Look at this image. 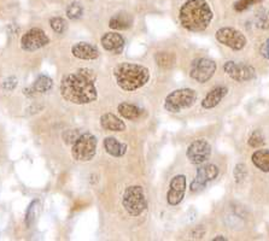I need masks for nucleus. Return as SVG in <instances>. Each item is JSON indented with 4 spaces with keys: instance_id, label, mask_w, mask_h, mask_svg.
I'll use <instances>...</instances> for the list:
<instances>
[{
    "instance_id": "1",
    "label": "nucleus",
    "mask_w": 269,
    "mask_h": 241,
    "mask_svg": "<svg viewBox=\"0 0 269 241\" xmlns=\"http://www.w3.org/2000/svg\"><path fill=\"white\" fill-rule=\"evenodd\" d=\"M95 76L89 69H79L63 77L61 82V93L67 102L85 105L97 101Z\"/></svg>"
},
{
    "instance_id": "2",
    "label": "nucleus",
    "mask_w": 269,
    "mask_h": 241,
    "mask_svg": "<svg viewBox=\"0 0 269 241\" xmlns=\"http://www.w3.org/2000/svg\"><path fill=\"white\" fill-rule=\"evenodd\" d=\"M179 18L188 32L201 33L212 23L214 12L206 0H187L181 6Z\"/></svg>"
},
{
    "instance_id": "3",
    "label": "nucleus",
    "mask_w": 269,
    "mask_h": 241,
    "mask_svg": "<svg viewBox=\"0 0 269 241\" xmlns=\"http://www.w3.org/2000/svg\"><path fill=\"white\" fill-rule=\"evenodd\" d=\"M116 84L123 91L133 92L144 87L150 80L149 69L134 63H121L113 69Z\"/></svg>"
},
{
    "instance_id": "4",
    "label": "nucleus",
    "mask_w": 269,
    "mask_h": 241,
    "mask_svg": "<svg viewBox=\"0 0 269 241\" xmlns=\"http://www.w3.org/2000/svg\"><path fill=\"white\" fill-rule=\"evenodd\" d=\"M197 101V92L191 88H181L171 92L167 95L164 102V109L169 112L178 113L182 110L191 108Z\"/></svg>"
},
{
    "instance_id": "5",
    "label": "nucleus",
    "mask_w": 269,
    "mask_h": 241,
    "mask_svg": "<svg viewBox=\"0 0 269 241\" xmlns=\"http://www.w3.org/2000/svg\"><path fill=\"white\" fill-rule=\"evenodd\" d=\"M122 205L130 216H139L147 208L146 198L141 186H130L123 193Z\"/></svg>"
},
{
    "instance_id": "6",
    "label": "nucleus",
    "mask_w": 269,
    "mask_h": 241,
    "mask_svg": "<svg viewBox=\"0 0 269 241\" xmlns=\"http://www.w3.org/2000/svg\"><path fill=\"white\" fill-rule=\"evenodd\" d=\"M97 152V139L91 133H85L78 137L72 145V157L79 162H89Z\"/></svg>"
},
{
    "instance_id": "7",
    "label": "nucleus",
    "mask_w": 269,
    "mask_h": 241,
    "mask_svg": "<svg viewBox=\"0 0 269 241\" xmlns=\"http://www.w3.org/2000/svg\"><path fill=\"white\" fill-rule=\"evenodd\" d=\"M215 36L220 44L225 45V46L232 48L234 51H240L246 46L245 35L236 28H232V27L220 28L216 32Z\"/></svg>"
},
{
    "instance_id": "8",
    "label": "nucleus",
    "mask_w": 269,
    "mask_h": 241,
    "mask_svg": "<svg viewBox=\"0 0 269 241\" xmlns=\"http://www.w3.org/2000/svg\"><path fill=\"white\" fill-rule=\"evenodd\" d=\"M216 68L215 62L209 58H197L192 62L189 76L199 84H205L214 76Z\"/></svg>"
},
{
    "instance_id": "9",
    "label": "nucleus",
    "mask_w": 269,
    "mask_h": 241,
    "mask_svg": "<svg viewBox=\"0 0 269 241\" xmlns=\"http://www.w3.org/2000/svg\"><path fill=\"white\" fill-rule=\"evenodd\" d=\"M223 70L232 80L237 82H245L254 80L256 76V70L254 67L244 63H236V62H226L223 65Z\"/></svg>"
},
{
    "instance_id": "10",
    "label": "nucleus",
    "mask_w": 269,
    "mask_h": 241,
    "mask_svg": "<svg viewBox=\"0 0 269 241\" xmlns=\"http://www.w3.org/2000/svg\"><path fill=\"white\" fill-rule=\"evenodd\" d=\"M219 175V168L215 164L203 165L197 170L195 180L191 184V192L198 193L206 188L210 182H213Z\"/></svg>"
},
{
    "instance_id": "11",
    "label": "nucleus",
    "mask_w": 269,
    "mask_h": 241,
    "mask_svg": "<svg viewBox=\"0 0 269 241\" xmlns=\"http://www.w3.org/2000/svg\"><path fill=\"white\" fill-rule=\"evenodd\" d=\"M47 44H50V39H48L44 30L40 28L28 30L21 39V46L24 51H28V52H33V51L43 48Z\"/></svg>"
},
{
    "instance_id": "12",
    "label": "nucleus",
    "mask_w": 269,
    "mask_h": 241,
    "mask_svg": "<svg viewBox=\"0 0 269 241\" xmlns=\"http://www.w3.org/2000/svg\"><path fill=\"white\" fill-rule=\"evenodd\" d=\"M186 156L192 164H203L212 156V146L204 139L196 140L188 146Z\"/></svg>"
},
{
    "instance_id": "13",
    "label": "nucleus",
    "mask_w": 269,
    "mask_h": 241,
    "mask_svg": "<svg viewBox=\"0 0 269 241\" xmlns=\"http://www.w3.org/2000/svg\"><path fill=\"white\" fill-rule=\"evenodd\" d=\"M186 192V177L184 175H177L171 178L167 194L168 204L175 206L180 204L185 197Z\"/></svg>"
},
{
    "instance_id": "14",
    "label": "nucleus",
    "mask_w": 269,
    "mask_h": 241,
    "mask_svg": "<svg viewBox=\"0 0 269 241\" xmlns=\"http://www.w3.org/2000/svg\"><path fill=\"white\" fill-rule=\"evenodd\" d=\"M101 43L105 51L113 54L122 53V51L125 50V39L121 34L106 33L105 35H103Z\"/></svg>"
},
{
    "instance_id": "15",
    "label": "nucleus",
    "mask_w": 269,
    "mask_h": 241,
    "mask_svg": "<svg viewBox=\"0 0 269 241\" xmlns=\"http://www.w3.org/2000/svg\"><path fill=\"white\" fill-rule=\"evenodd\" d=\"M71 52L74 57L84 61H93L97 59L99 56V51L94 45L88 43H78L71 48Z\"/></svg>"
},
{
    "instance_id": "16",
    "label": "nucleus",
    "mask_w": 269,
    "mask_h": 241,
    "mask_svg": "<svg viewBox=\"0 0 269 241\" xmlns=\"http://www.w3.org/2000/svg\"><path fill=\"white\" fill-rule=\"evenodd\" d=\"M227 93H228V88L225 87V86H217V87L213 88L205 95V98L202 102V106L204 109L215 108L222 102V99L227 95Z\"/></svg>"
},
{
    "instance_id": "17",
    "label": "nucleus",
    "mask_w": 269,
    "mask_h": 241,
    "mask_svg": "<svg viewBox=\"0 0 269 241\" xmlns=\"http://www.w3.org/2000/svg\"><path fill=\"white\" fill-rule=\"evenodd\" d=\"M101 126L105 130H110V132H123V130H126L125 122L110 112L104 113L101 117Z\"/></svg>"
},
{
    "instance_id": "18",
    "label": "nucleus",
    "mask_w": 269,
    "mask_h": 241,
    "mask_svg": "<svg viewBox=\"0 0 269 241\" xmlns=\"http://www.w3.org/2000/svg\"><path fill=\"white\" fill-rule=\"evenodd\" d=\"M53 82L51 80V77L46 76V75H40L39 77L36 78V81L34 82V85L29 89H26V94L29 96L36 95V94H44L50 91L52 88Z\"/></svg>"
},
{
    "instance_id": "19",
    "label": "nucleus",
    "mask_w": 269,
    "mask_h": 241,
    "mask_svg": "<svg viewBox=\"0 0 269 241\" xmlns=\"http://www.w3.org/2000/svg\"><path fill=\"white\" fill-rule=\"evenodd\" d=\"M104 147L106 152L111 154L112 157H122L127 152V145L120 143L116 137H105L104 139Z\"/></svg>"
},
{
    "instance_id": "20",
    "label": "nucleus",
    "mask_w": 269,
    "mask_h": 241,
    "mask_svg": "<svg viewBox=\"0 0 269 241\" xmlns=\"http://www.w3.org/2000/svg\"><path fill=\"white\" fill-rule=\"evenodd\" d=\"M117 111L123 118L129 119V120H136L138 118H140L141 115H143L144 110H141L139 106L129 104V103H121L117 108Z\"/></svg>"
},
{
    "instance_id": "21",
    "label": "nucleus",
    "mask_w": 269,
    "mask_h": 241,
    "mask_svg": "<svg viewBox=\"0 0 269 241\" xmlns=\"http://www.w3.org/2000/svg\"><path fill=\"white\" fill-rule=\"evenodd\" d=\"M132 23H133V18L130 17V15L125 12H121L110 18L109 27L115 30H125V29H128L129 27L132 26Z\"/></svg>"
},
{
    "instance_id": "22",
    "label": "nucleus",
    "mask_w": 269,
    "mask_h": 241,
    "mask_svg": "<svg viewBox=\"0 0 269 241\" xmlns=\"http://www.w3.org/2000/svg\"><path fill=\"white\" fill-rule=\"evenodd\" d=\"M255 167L263 173H269V150H257L251 156Z\"/></svg>"
},
{
    "instance_id": "23",
    "label": "nucleus",
    "mask_w": 269,
    "mask_h": 241,
    "mask_svg": "<svg viewBox=\"0 0 269 241\" xmlns=\"http://www.w3.org/2000/svg\"><path fill=\"white\" fill-rule=\"evenodd\" d=\"M155 61L157 65L162 69H170L175 65L177 57L171 52H158L155 54Z\"/></svg>"
},
{
    "instance_id": "24",
    "label": "nucleus",
    "mask_w": 269,
    "mask_h": 241,
    "mask_svg": "<svg viewBox=\"0 0 269 241\" xmlns=\"http://www.w3.org/2000/svg\"><path fill=\"white\" fill-rule=\"evenodd\" d=\"M255 24L260 29H269V11L267 9L261 8L255 16Z\"/></svg>"
},
{
    "instance_id": "25",
    "label": "nucleus",
    "mask_w": 269,
    "mask_h": 241,
    "mask_svg": "<svg viewBox=\"0 0 269 241\" xmlns=\"http://www.w3.org/2000/svg\"><path fill=\"white\" fill-rule=\"evenodd\" d=\"M264 143H265L264 135L263 133H262V130L260 129L254 130L253 134H251L249 137V141H247L249 146L253 147V149H261V147L264 145Z\"/></svg>"
},
{
    "instance_id": "26",
    "label": "nucleus",
    "mask_w": 269,
    "mask_h": 241,
    "mask_svg": "<svg viewBox=\"0 0 269 241\" xmlns=\"http://www.w3.org/2000/svg\"><path fill=\"white\" fill-rule=\"evenodd\" d=\"M82 13H84V9L79 3H71L67 8V16L70 19H79L82 16Z\"/></svg>"
},
{
    "instance_id": "27",
    "label": "nucleus",
    "mask_w": 269,
    "mask_h": 241,
    "mask_svg": "<svg viewBox=\"0 0 269 241\" xmlns=\"http://www.w3.org/2000/svg\"><path fill=\"white\" fill-rule=\"evenodd\" d=\"M37 208H39V202H37V200L32 202V204L29 205L28 210H27V215H26V225H27V227H30L34 223V221H35Z\"/></svg>"
},
{
    "instance_id": "28",
    "label": "nucleus",
    "mask_w": 269,
    "mask_h": 241,
    "mask_svg": "<svg viewBox=\"0 0 269 241\" xmlns=\"http://www.w3.org/2000/svg\"><path fill=\"white\" fill-rule=\"evenodd\" d=\"M233 175H234V178H236L237 184H241V182L245 181V178L247 176V168H246V165L244 164V163L237 164L236 168H234Z\"/></svg>"
},
{
    "instance_id": "29",
    "label": "nucleus",
    "mask_w": 269,
    "mask_h": 241,
    "mask_svg": "<svg viewBox=\"0 0 269 241\" xmlns=\"http://www.w3.org/2000/svg\"><path fill=\"white\" fill-rule=\"evenodd\" d=\"M50 24L51 28L53 29V32L57 34H63L65 29H67V23H65V21L61 18V17H53V18H51Z\"/></svg>"
},
{
    "instance_id": "30",
    "label": "nucleus",
    "mask_w": 269,
    "mask_h": 241,
    "mask_svg": "<svg viewBox=\"0 0 269 241\" xmlns=\"http://www.w3.org/2000/svg\"><path fill=\"white\" fill-rule=\"evenodd\" d=\"M262 2H263V0H238V2H236V4H234V10L238 12H243L251 8L253 5L258 4V3Z\"/></svg>"
},
{
    "instance_id": "31",
    "label": "nucleus",
    "mask_w": 269,
    "mask_h": 241,
    "mask_svg": "<svg viewBox=\"0 0 269 241\" xmlns=\"http://www.w3.org/2000/svg\"><path fill=\"white\" fill-rule=\"evenodd\" d=\"M79 136H80V135H79V132H78L76 129L68 130V132H65L63 134V139L65 141V144H72V145H74V143L78 140Z\"/></svg>"
},
{
    "instance_id": "32",
    "label": "nucleus",
    "mask_w": 269,
    "mask_h": 241,
    "mask_svg": "<svg viewBox=\"0 0 269 241\" xmlns=\"http://www.w3.org/2000/svg\"><path fill=\"white\" fill-rule=\"evenodd\" d=\"M260 53L262 57L269 61V39H267L263 44H262V46L260 48Z\"/></svg>"
},
{
    "instance_id": "33",
    "label": "nucleus",
    "mask_w": 269,
    "mask_h": 241,
    "mask_svg": "<svg viewBox=\"0 0 269 241\" xmlns=\"http://www.w3.org/2000/svg\"><path fill=\"white\" fill-rule=\"evenodd\" d=\"M204 234H205L204 227L198 226V227H196L195 229H193L192 237H195V239H202V237L204 236Z\"/></svg>"
},
{
    "instance_id": "34",
    "label": "nucleus",
    "mask_w": 269,
    "mask_h": 241,
    "mask_svg": "<svg viewBox=\"0 0 269 241\" xmlns=\"http://www.w3.org/2000/svg\"><path fill=\"white\" fill-rule=\"evenodd\" d=\"M213 240H214V241H226L227 239H226L225 236H222V235H217L216 237H214Z\"/></svg>"
}]
</instances>
